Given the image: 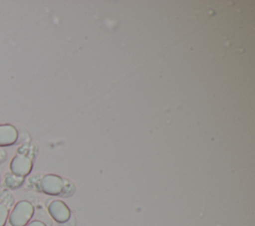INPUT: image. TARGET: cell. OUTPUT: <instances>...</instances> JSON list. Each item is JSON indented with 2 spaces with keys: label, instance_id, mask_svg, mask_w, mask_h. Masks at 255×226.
Returning a JSON list of instances; mask_svg holds the SVG:
<instances>
[{
  "label": "cell",
  "instance_id": "6da1fadb",
  "mask_svg": "<svg viewBox=\"0 0 255 226\" xmlns=\"http://www.w3.org/2000/svg\"><path fill=\"white\" fill-rule=\"evenodd\" d=\"M35 209L28 200H19L10 210L7 224L8 226H26L32 219Z\"/></svg>",
  "mask_w": 255,
  "mask_h": 226
},
{
  "label": "cell",
  "instance_id": "7a4b0ae2",
  "mask_svg": "<svg viewBox=\"0 0 255 226\" xmlns=\"http://www.w3.org/2000/svg\"><path fill=\"white\" fill-rule=\"evenodd\" d=\"M67 184L68 182L58 175L46 174L41 178L39 187L40 190L45 194L60 195L66 191Z\"/></svg>",
  "mask_w": 255,
  "mask_h": 226
},
{
  "label": "cell",
  "instance_id": "3957f363",
  "mask_svg": "<svg viewBox=\"0 0 255 226\" xmlns=\"http://www.w3.org/2000/svg\"><path fill=\"white\" fill-rule=\"evenodd\" d=\"M33 167L32 159L24 154V153H17L11 159L9 164L10 173L21 178H25L27 175L30 174Z\"/></svg>",
  "mask_w": 255,
  "mask_h": 226
},
{
  "label": "cell",
  "instance_id": "277c9868",
  "mask_svg": "<svg viewBox=\"0 0 255 226\" xmlns=\"http://www.w3.org/2000/svg\"><path fill=\"white\" fill-rule=\"evenodd\" d=\"M48 212L58 223H65L71 217V211L61 200H53L48 206Z\"/></svg>",
  "mask_w": 255,
  "mask_h": 226
},
{
  "label": "cell",
  "instance_id": "5b68a950",
  "mask_svg": "<svg viewBox=\"0 0 255 226\" xmlns=\"http://www.w3.org/2000/svg\"><path fill=\"white\" fill-rule=\"evenodd\" d=\"M18 139L17 128L9 123L0 124V147L10 146Z\"/></svg>",
  "mask_w": 255,
  "mask_h": 226
},
{
  "label": "cell",
  "instance_id": "8992f818",
  "mask_svg": "<svg viewBox=\"0 0 255 226\" xmlns=\"http://www.w3.org/2000/svg\"><path fill=\"white\" fill-rule=\"evenodd\" d=\"M13 201V197L10 199H0V226H6L8 216L10 213V206L9 202Z\"/></svg>",
  "mask_w": 255,
  "mask_h": 226
},
{
  "label": "cell",
  "instance_id": "52a82bcc",
  "mask_svg": "<svg viewBox=\"0 0 255 226\" xmlns=\"http://www.w3.org/2000/svg\"><path fill=\"white\" fill-rule=\"evenodd\" d=\"M24 181V178H21V177H17L13 174H11L10 172L6 174L5 176V184L8 188L10 189H16L18 188L19 186H21V184L23 183Z\"/></svg>",
  "mask_w": 255,
  "mask_h": 226
},
{
  "label": "cell",
  "instance_id": "ba28073f",
  "mask_svg": "<svg viewBox=\"0 0 255 226\" xmlns=\"http://www.w3.org/2000/svg\"><path fill=\"white\" fill-rule=\"evenodd\" d=\"M26 226H47V225L40 220H32Z\"/></svg>",
  "mask_w": 255,
  "mask_h": 226
}]
</instances>
